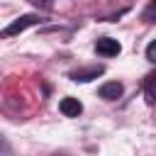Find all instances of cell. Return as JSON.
I'll use <instances>...</instances> for the list:
<instances>
[{"label": "cell", "instance_id": "9", "mask_svg": "<svg viewBox=\"0 0 156 156\" xmlns=\"http://www.w3.org/2000/svg\"><path fill=\"white\" fill-rule=\"evenodd\" d=\"M34 5H46V0H32Z\"/></svg>", "mask_w": 156, "mask_h": 156}, {"label": "cell", "instance_id": "8", "mask_svg": "<svg viewBox=\"0 0 156 156\" xmlns=\"http://www.w3.org/2000/svg\"><path fill=\"white\" fill-rule=\"evenodd\" d=\"M0 151H7V141H5L2 134H0Z\"/></svg>", "mask_w": 156, "mask_h": 156}, {"label": "cell", "instance_id": "2", "mask_svg": "<svg viewBox=\"0 0 156 156\" xmlns=\"http://www.w3.org/2000/svg\"><path fill=\"white\" fill-rule=\"evenodd\" d=\"M95 51H98L100 56H117V54L122 51V46H119V41H117V39L102 37V39H98V44H95Z\"/></svg>", "mask_w": 156, "mask_h": 156}, {"label": "cell", "instance_id": "1", "mask_svg": "<svg viewBox=\"0 0 156 156\" xmlns=\"http://www.w3.org/2000/svg\"><path fill=\"white\" fill-rule=\"evenodd\" d=\"M39 22V17L37 15H22L20 20H15L12 24H7L2 32H0V37L2 39H7V37H15V34H20V32H24L27 27H32V24H37Z\"/></svg>", "mask_w": 156, "mask_h": 156}, {"label": "cell", "instance_id": "7", "mask_svg": "<svg viewBox=\"0 0 156 156\" xmlns=\"http://www.w3.org/2000/svg\"><path fill=\"white\" fill-rule=\"evenodd\" d=\"M154 51H156V44L151 41V44L146 46V58H149V61H156V58H154Z\"/></svg>", "mask_w": 156, "mask_h": 156}, {"label": "cell", "instance_id": "4", "mask_svg": "<svg viewBox=\"0 0 156 156\" xmlns=\"http://www.w3.org/2000/svg\"><path fill=\"white\" fill-rule=\"evenodd\" d=\"M58 107H61V112H63L66 117H78V115L83 112V105L78 102V98H63Z\"/></svg>", "mask_w": 156, "mask_h": 156}, {"label": "cell", "instance_id": "3", "mask_svg": "<svg viewBox=\"0 0 156 156\" xmlns=\"http://www.w3.org/2000/svg\"><path fill=\"white\" fill-rule=\"evenodd\" d=\"M102 66H90V68H78V71H71V78L73 80H78V83H88V80H93V78H98V76H102Z\"/></svg>", "mask_w": 156, "mask_h": 156}, {"label": "cell", "instance_id": "5", "mask_svg": "<svg viewBox=\"0 0 156 156\" xmlns=\"http://www.w3.org/2000/svg\"><path fill=\"white\" fill-rule=\"evenodd\" d=\"M119 95H122V83L110 80V83L100 85V98H105V100H117Z\"/></svg>", "mask_w": 156, "mask_h": 156}, {"label": "cell", "instance_id": "6", "mask_svg": "<svg viewBox=\"0 0 156 156\" xmlns=\"http://www.w3.org/2000/svg\"><path fill=\"white\" fill-rule=\"evenodd\" d=\"M146 100H149V102H154V76H149V78H146Z\"/></svg>", "mask_w": 156, "mask_h": 156}]
</instances>
